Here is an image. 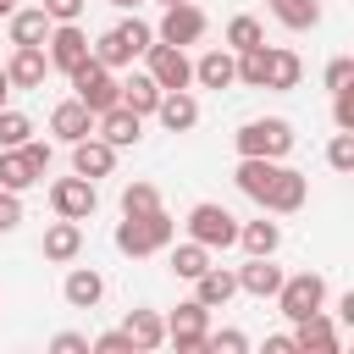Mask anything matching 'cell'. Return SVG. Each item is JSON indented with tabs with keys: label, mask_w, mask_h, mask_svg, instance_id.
Instances as JSON below:
<instances>
[{
	"label": "cell",
	"mask_w": 354,
	"mask_h": 354,
	"mask_svg": "<svg viewBox=\"0 0 354 354\" xmlns=\"http://www.w3.org/2000/svg\"><path fill=\"white\" fill-rule=\"evenodd\" d=\"M171 232H177V221H171L166 210L122 216V221H116V249H122V254H133V260H144V254H160V249L171 243Z\"/></svg>",
	"instance_id": "obj_1"
},
{
	"label": "cell",
	"mask_w": 354,
	"mask_h": 354,
	"mask_svg": "<svg viewBox=\"0 0 354 354\" xmlns=\"http://www.w3.org/2000/svg\"><path fill=\"white\" fill-rule=\"evenodd\" d=\"M44 171H50V144L28 138V144H11V149H0V188L22 194V188L44 183Z\"/></svg>",
	"instance_id": "obj_2"
},
{
	"label": "cell",
	"mask_w": 354,
	"mask_h": 354,
	"mask_svg": "<svg viewBox=\"0 0 354 354\" xmlns=\"http://www.w3.org/2000/svg\"><path fill=\"white\" fill-rule=\"evenodd\" d=\"M149 44H155V28L133 17V22H116L111 33H100V44H88V50H94V61H100V66H111V72H116V66H127L133 55H144Z\"/></svg>",
	"instance_id": "obj_3"
},
{
	"label": "cell",
	"mask_w": 354,
	"mask_h": 354,
	"mask_svg": "<svg viewBox=\"0 0 354 354\" xmlns=\"http://www.w3.org/2000/svg\"><path fill=\"white\" fill-rule=\"evenodd\" d=\"M232 144H238V155L282 160V155L293 149V122H282V116H254V122H243V127L232 133Z\"/></svg>",
	"instance_id": "obj_4"
},
{
	"label": "cell",
	"mask_w": 354,
	"mask_h": 354,
	"mask_svg": "<svg viewBox=\"0 0 354 354\" xmlns=\"http://www.w3.org/2000/svg\"><path fill=\"white\" fill-rule=\"evenodd\" d=\"M188 238L205 243L210 254H216V249H232V243H238V216H232L227 205H216V199H199V205L188 210Z\"/></svg>",
	"instance_id": "obj_5"
},
{
	"label": "cell",
	"mask_w": 354,
	"mask_h": 354,
	"mask_svg": "<svg viewBox=\"0 0 354 354\" xmlns=\"http://www.w3.org/2000/svg\"><path fill=\"white\" fill-rule=\"evenodd\" d=\"M271 299H277V310H282L288 321H304V315H315V310L326 304V277H321V271L282 277V288H277Z\"/></svg>",
	"instance_id": "obj_6"
},
{
	"label": "cell",
	"mask_w": 354,
	"mask_h": 354,
	"mask_svg": "<svg viewBox=\"0 0 354 354\" xmlns=\"http://www.w3.org/2000/svg\"><path fill=\"white\" fill-rule=\"evenodd\" d=\"M72 88H77V100H83L94 116H100V111H111V105L122 100V83H116V77H111V66H100L94 55L72 72Z\"/></svg>",
	"instance_id": "obj_7"
},
{
	"label": "cell",
	"mask_w": 354,
	"mask_h": 354,
	"mask_svg": "<svg viewBox=\"0 0 354 354\" xmlns=\"http://www.w3.org/2000/svg\"><path fill=\"white\" fill-rule=\"evenodd\" d=\"M205 332H210V310H205L199 299H188V304H177V310L166 315V343H171L177 354L205 348Z\"/></svg>",
	"instance_id": "obj_8"
},
{
	"label": "cell",
	"mask_w": 354,
	"mask_h": 354,
	"mask_svg": "<svg viewBox=\"0 0 354 354\" xmlns=\"http://www.w3.org/2000/svg\"><path fill=\"white\" fill-rule=\"evenodd\" d=\"M44 44H50V50H44V55H50V66H55V72H66V77L94 55V50H88V33H83L77 22H55Z\"/></svg>",
	"instance_id": "obj_9"
},
{
	"label": "cell",
	"mask_w": 354,
	"mask_h": 354,
	"mask_svg": "<svg viewBox=\"0 0 354 354\" xmlns=\"http://www.w3.org/2000/svg\"><path fill=\"white\" fill-rule=\"evenodd\" d=\"M50 205H55V216H66V221H88L94 216V205H100V194H94V183L88 177H55L50 183Z\"/></svg>",
	"instance_id": "obj_10"
},
{
	"label": "cell",
	"mask_w": 354,
	"mask_h": 354,
	"mask_svg": "<svg viewBox=\"0 0 354 354\" xmlns=\"http://www.w3.org/2000/svg\"><path fill=\"white\" fill-rule=\"evenodd\" d=\"M205 28H210V22H205V11H199V6H188V0H177V6H166V17H160V28H155V39L183 50V44H199V39H205Z\"/></svg>",
	"instance_id": "obj_11"
},
{
	"label": "cell",
	"mask_w": 354,
	"mask_h": 354,
	"mask_svg": "<svg viewBox=\"0 0 354 354\" xmlns=\"http://www.w3.org/2000/svg\"><path fill=\"white\" fill-rule=\"evenodd\" d=\"M277 177H282V160H266V155H238L232 183H238V194H243V199L266 205V199H271V188H277Z\"/></svg>",
	"instance_id": "obj_12"
},
{
	"label": "cell",
	"mask_w": 354,
	"mask_h": 354,
	"mask_svg": "<svg viewBox=\"0 0 354 354\" xmlns=\"http://www.w3.org/2000/svg\"><path fill=\"white\" fill-rule=\"evenodd\" d=\"M144 61H149V77H155L160 88H188V83H194V61H188L177 44H160V39H155V44L144 50Z\"/></svg>",
	"instance_id": "obj_13"
},
{
	"label": "cell",
	"mask_w": 354,
	"mask_h": 354,
	"mask_svg": "<svg viewBox=\"0 0 354 354\" xmlns=\"http://www.w3.org/2000/svg\"><path fill=\"white\" fill-rule=\"evenodd\" d=\"M94 133H100L111 149H127V144H138V138H144V116H138V111H127V105H111V111H100V116H94Z\"/></svg>",
	"instance_id": "obj_14"
},
{
	"label": "cell",
	"mask_w": 354,
	"mask_h": 354,
	"mask_svg": "<svg viewBox=\"0 0 354 354\" xmlns=\"http://www.w3.org/2000/svg\"><path fill=\"white\" fill-rule=\"evenodd\" d=\"M293 348H304V354H337L343 348V332L326 321V310H315V315L293 321Z\"/></svg>",
	"instance_id": "obj_15"
},
{
	"label": "cell",
	"mask_w": 354,
	"mask_h": 354,
	"mask_svg": "<svg viewBox=\"0 0 354 354\" xmlns=\"http://www.w3.org/2000/svg\"><path fill=\"white\" fill-rule=\"evenodd\" d=\"M44 72H50L44 44H17V50H11V61H6L11 88H39V83H44Z\"/></svg>",
	"instance_id": "obj_16"
},
{
	"label": "cell",
	"mask_w": 354,
	"mask_h": 354,
	"mask_svg": "<svg viewBox=\"0 0 354 354\" xmlns=\"http://www.w3.org/2000/svg\"><path fill=\"white\" fill-rule=\"evenodd\" d=\"M50 133H55L61 144H77V138H88V133H94V111L72 94V100H61V105L50 111Z\"/></svg>",
	"instance_id": "obj_17"
},
{
	"label": "cell",
	"mask_w": 354,
	"mask_h": 354,
	"mask_svg": "<svg viewBox=\"0 0 354 354\" xmlns=\"http://www.w3.org/2000/svg\"><path fill=\"white\" fill-rule=\"evenodd\" d=\"M111 166H116V149H111L100 133H88V138L72 144V171H77V177L94 183V177H111Z\"/></svg>",
	"instance_id": "obj_18"
},
{
	"label": "cell",
	"mask_w": 354,
	"mask_h": 354,
	"mask_svg": "<svg viewBox=\"0 0 354 354\" xmlns=\"http://www.w3.org/2000/svg\"><path fill=\"white\" fill-rule=\"evenodd\" d=\"M155 116H160L166 133H188V127H199V100L188 88H166L160 105H155Z\"/></svg>",
	"instance_id": "obj_19"
},
{
	"label": "cell",
	"mask_w": 354,
	"mask_h": 354,
	"mask_svg": "<svg viewBox=\"0 0 354 354\" xmlns=\"http://www.w3.org/2000/svg\"><path fill=\"white\" fill-rule=\"evenodd\" d=\"M304 199H310V177L293 171V166H282V177H277V188H271V199H266L260 210H271V216H293V210H304Z\"/></svg>",
	"instance_id": "obj_20"
},
{
	"label": "cell",
	"mask_w": 354,
	"mask_h": 354,
	"mask_svg": "<svg viewBox=\"0 0 354 354\" xmlns=\"http://www.w3.org/2000/svg\"><path fill=\"white\" fill-rule=\"evenodd\" d=\"M44 260H55V266H66V260H77V249H83V221H66V216H55L50 227H44Z\"/></svg>",
	"instance_id": "obj_21"
},
{
	"label": "cell",
	"mask_w": 354,
	"mask_h": 354,
	"mask_svg": "<svg viewBox=\"0 0 354 354\" xmlns=\"http://www.w3.org/2000/svg\"><path fill=\"white\" fill-rule=\"evenodd\" d=\"M232 277H238V293H254V299H271L282 288V266H271V254H249V266H238Z\"/></svg>",
	"instance_id": "obj_22"
},
{
	"label": "cell",
	"mask_w": 354,
	"mask_h": 354,
	"mask_svg": "<svg viewBox=\"0 0 354 354\" xmlns=\"http://www.w3.org/2000/svg\"><path fill=\"white\" fill-rule=\"evenodd\" d=\"M61 299H66L72 310H94V304L105 299V277H100L94 266H72L66 282H61Z\"/></svg>",
	"instance_id": "obj_23"
},
{
	"label": "cell",
	"mask_w": 354,
	"mask_h": 354,
	"mask_svg": "<svg viewBox=\"0 0 354 354\" xmlns=\"http://www.w3.org/2000/svg\"><path fill=\"white\" fill-rule=\"evenodd\" d=\"M194 83H205V88L238 83V55H232V50H205V55L194 61Z\"/></svg>",
	"instance_id": "obj_24"
},
{
	"label": "cell",
	"mask_w": 354,
	"mask_h": 354,
	"mask_svg": "<svg viewBox=\"0 0 354 354\" xmlns=\"http://www.w3.org/2000/svg\"><path fill=\"white\" fill-rule=\"evenodd\" d=\"M299 77H304V61H299L293 50H282V44H271V50H266V88H277V94H288V88H299Z\"/></svg>",
	"instance_id": "obj_25"
},
{
	"label": "cell",
	"mask_w": 354,
	"mask_h": 354,
	"mask_svg": "<svg viewBox=\"0 0 354 354\" xmlns=\"http://www.w3.org/2000/svg\"><path fill=\"white\" fill-rule=\"evenodd\" d=\"M238 293V277L227 271V266H205L199 277H194V299L205 304V310H216V304H227Z\"/></svg>",
	"instance_id": "obj_26"
},
{
	"label": "cell",
	"mask_w": 354,
	"mask_h": 354,
	"mask_svg": "<svg viewBox=\"0 0 354 354\" xmlns=\"http://www.w3.org/2000/svg\"><path fill=\"white\" fill-rule=\"evenodd\" d=\"M122 332H127V343H133L138 354H144V348H160V343H166V321H160L155 310H127Z\"/></svg>",
	"instance_id": "obj_27"
},
{
	"label": "cell",
	"mask_w": 354,
	"mask_h": 354,
	"mask_svg": "<svg viewBox=\"0 0 354 354\" xmlns=\"http://www.w3.org/2000/svg\"><path fill=\"white\" fill-rule=\"evenodd\" d=\"M160 94H166V88H160L149 72H133V77L122 83V100H116V105H127V111H138V116H155Z\"/></svg>",
	"instance_id": "obj_28"
},
{
	"label": "cell",
	"mask_w": 354,
	"mask_h": 354,
	"mask_svg": "<svg viewBox=\"0 0 354 354\" xmlns=\"http://www.w3.org/2000/svg\"><path fill=\"white\" fill-rule=\"evenodd\" d=\"M6 22H11V44H44V39H50V28H55V22L44 17V6H28V11H11Z\"/></svg>",
	"instance_id": "obj_29"
},
{
	"label": "cell",
	"mask_w": 354,
	"mask_h": 354,
	"mask_svg": "<svg viewBox=\"0 0 354 354\" xmlns=\"http://www.w3.org/2000/svg\"><path fill=\"white\" fill-rule=\"evenodd\" d=\"M238 243H243V254H277L282 249V227L277 221H238Z\"/></svg>",
	"instance_id": "obj_30"
},
{
	"label": "cell",
	"mask_w": 354,
	"mask_h": 354,
	"mask_svg": "<svg viewBox=\"0 0 354 354\" xmlns=\"http://www.w3.org/2000/svg\"><path fill=\"white\" fill-rule=\"evenodd\" d=\"M271 17L282 28H293V33H304V28L321 22V0H271Z\"/></svg>",
	"instance_id": "obj_31"
},
{
	"label": "cell",
	"mask_w": 354,
	"mask_h": 354,
	"mask_svg": "<svg viewBox=\"0 0 354 354\" xmlns=\"http://www.w3.org/2000/svg\"><path fill=\"white\" fill-rule=\"evenodd\" d=\"M205 266H210V249H205V243H194V238H188V243H177V249H171V271H177L183 282H194Z\"/></svg>",
	"instance_id": "obj_32"
},
{
	"label": "cell",
	"mask_w": 354,
	"mask_h": 354,
	"mask_svg": "<svg viewBox=\"0 0 354 354\" xmlns=\"http://www.w3.org/2000/svg\"><path fill=\"white\" fill-rule=\"evenodd\" d=\"M160 210V188L155 183H127L122 188V216H149Z\"/></svg>",
	"instance_id": "obj_33"
},
{
	"label": "cell",
	"mask_w": 354,
	"mask_h": 354,
	"mask_svg": "<svg viewBox=\"0 0 354 354\" xmlns=\"http://www.w3.org/2000/svg\"><path fill=\"white\" fill-rule=\"evenodd\" d=\"M254 44H266V28H260L254 17H232V22H227V50L238 55V50H254Z\"/></svg>",
	"instance_id": "obj_34"
},
{
	"label": "cell",
	"mask_w": 354,
	"mask_h": 354,
	"mask_svg": "<svg viewBox=\"0 0 354 354\" xmlns=\"http://www.w3.org/2000/svg\"><path fill=\"white\" fill-rule=\"evenodd\" d=\"M28 138H33V122H28L22 111H6V105H0V149L28 144Z\"/></svg>",
	"instance_id": "obj_35"
},
{
	"label": "cell",
	"mask_w": 354,
	"mask_h": 354,
	"mask_svg": "<svg viewBox=\"0 0 354 354\" xmlns=\"http://www.w3.org/2000/svg\"><path fill=\"white\" fill-rule=\"evenodd\" d=\"M326 166H332V171H354V133L337 127V138L326 144Z\"/></svg>",
	"instance_id": "obj_36"
},
{
	"label": "cell",
	"mask_w": 354,
	"mask_h": 354,
	"mask_svg": "<svg viewBox=\"0 0 354 354\" xmlns=\"http://www.w3.org/2000/svg\"><path fill=\"white\" fill-rule=\"evenodd\" d=\"M205 348H210V354H243L249 337H243L238 326H221V332H205Z\"/></svg>",
	"instance_id": "obj_37"
},
{
	"label": "cell",
	"mask_w": 354,
	"mask_h": 354,
	"mask_svg": "<svg viewBox=\"0 0 354 354\" xmlns=\"http://www.w3.org/2000/svg\"><path fill=\"white\" fill-rule=\"evenodd\" d=\"M332 122L343 133H354V88H332Z\"/></svg>",
	"instance_id": "obj_38"
},
{
	"label": "cell",
	"mask_w": 354,
	"mask_h": 354,
	"mask_svg": "<svg viewBox=\"0 0 354 354\" xmlns=\"http://www.w3.org/2000/svg\"><path fill=\"white\" fill-rule=\"evenodd\" d=\"M88 348H94V354H138V348L127 343V332H100V337H88Z\"/></svg>",
	"instance_id": "obj_39"
},
{
	"label": "cell",
	"mask_w": 354,
	"mask_h": 354,
	"mask_svg": "<svg viewBox=\"0 0 354 354\" xmlns=\"http://www.w3.org/2000/svg\"><path fill=\"white\" fill-rule=\"evenodd\" d=\"M22 227V199L11 188H0V232H17Z\"/></svg>",
	"instance_id": "obj_40"
},
{
	"label": "cell",
	"mask_w": 354,
	"mask_h": 354,
	"mask_svg": "<svg viewBox=\"0 0 354 354\" xmlns=\"http://www.w3.org/2000/svg\"><path fill=\"white\" fill-rule=\"evenodd\" d=\"M83 6H88V0H44V17H50V22H77Z\"/></svg>",
	"instance_id": "obj_41"
},
{
	"label": "cell",
	"mask_w": 354,
	"mask_h": 354,
	"mask_svg": "<svg viewBox=\"0 0 354 354\" xmlns=\"http://www.w3.org/2000/svg\"><path fill=\"white\" fill-rule=\"evenodd\" d=\"M348 83H354V61H348V55H337V61L326 66V88H348Z\"/></svg>",
	"instance_id": "obj_42"
},
{
	"label": "cell",
	"mask_w": 354,
	"mask_h": 354,
	"mask_svg": "<svg viewBox=\"0 0 354 354\" xmlns=\"http://www.w3.org/2000/svg\"><path fill=\"white\" fill-rule=\"evenodd\" d=\"M50 348H55V354H88V337H83V332H55Z\"/></svg>",
	"instance_id": "obj_43"
},
{
	"label": "cell",
	"mask_w": 354,
	"mask_h": 354,
	"mask_svg": "<svg viewBox=\"0 0 354 354\" xmlns=\"http://www.w3.org/2000/svg\"><path fill=\"white\" fill-rule=\"evenodd\" d=\"M266 354H293V332H277V337H266Z\"/></svg>",
	"instance_id": "obj_44"
},
{
	"label": "cell",
	"mask_w": 354,
	"mask_h": 354,
	"mask_svg": "<svg viewBox=\"0 0 354 354\" xmlns=\"http://www.w3.org/2000/svg\"><path fill=\"white\" fill-rule=\"evenodd\" d=\"M337 315H343V326H354V293H343V299H337Z\"/></svg>",
	"instance_id": "obj_45"
},
{
	"label": "cell",
	"mask_w": 354,
	"mask_h": 354,
	"mask_svg": "<svg viewBox=\"0 0 354 354\" xmlns=\"http://www.w3.org/2000/svg\"><path fill=\"white\" fill-rule=\"evenodd\" d=\"M6 94H11V77H6V66H0V105H6Z\"/></svg>",
	"instance_id": "obj_46"
},
{
	"label": "cell",
	"mask_w": 354,
	"mask_h": 354,
	"mask_svg": "<svg viewBox=\"0 0 354 354\" xmlns=\"http://www.w3.org/2000/svg\"><path fill=\"white\" fill-rule=\"evenodd\" d=\"M11 11H17V0H0V17H11Z\"/></svg>",
	"instance_id": "obj_47"
},
{
	"label": "cell",
	"mask_w": 354,
	"mask_h": 354,
	"mask_svg": "<svg viewBox=\"0 0 354 354\" xmlns=\"http://www.w3.org/2000/svg\"><path fill=\"white\" fill-rule=\"evenodd\" d=\"M111 6H122V11H127V6H138V0H111Z\"/></svg>",
	"instance_id": "obj_48"
},
{
	"label": "cell",
	"mask_w": 354,
	"mask_h": 354,
	"mask_svg": "<svg viewBox=\"0 0 354 354\" xmlns=\"http://www.w3.org/2000/svg\"><path fill=\"white\" fill-rule=\"evenodd\" d=\"M160 6H177V0H160Z\"/></svg>",
	"instance_id": "obj_49"
}]
</instances>
